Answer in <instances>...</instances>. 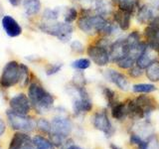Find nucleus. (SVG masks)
<instances>
[{
  "instance_id": "1",
  "label": "nucleus",
  "mask_w": 159,
  "mask_h": 149,
  "mask_svg": "<svg viewBox=\"0 0 159 149\" xmlns=\"http://www.w3.org/2000/svg\"><path fill=\"white\" fill-rule=\"evenodd\" d=\"M108 19L94 13L93 7L81 6L79 18L76 21V28L86 36L94 38L101 35Z\"/></svg>"
},
{
  "instance_id": "2",
  "label": "nucleus",
  "mask_w": 159,
  "mask_h": 149,
  "mask_svg": "<svg viewBox=\"0 0 159 149\" xmlns=\"http://www.w3.org/2000/svg\"><path fill=\"white\" fill-rule=\"evenodd\" d=\"M112 40L103 36H97L92 38L87 44L86 55L94 66L104 69L111 65L108 48Z\"/></svg>"
},
{
  "instance_id": "3",
  "label": "nucleus",
  "mask_w": 159,
  "mask_h": 149,
  "mask_svg": "<svg viewBox=\"0 0 159 149\" xmlns=\"http://www.w3.org/2000/svg\"><path fill=\"white\" fill-rule=\"evenodd\" d=\"M27 96L31 102L32 107L38 113H45L52 109L56 98L54 94L48 92L38 79H31L28 86Z\"/></svg>"
},
{
  "instance_id": "4",
  "label": "nucleus",
  "mask_w": 159,
  "mask_h": 149,
  "mask_svg": "<svg viewBox=\"0 0 159 149\" xmlns=\"http://www.w3.org/2000/svg\"><path fill=\"white\" fill-rule=\"evenodd\" d=\"M37 28L49 36L58 39L63 44H69L73 40V35L75 32V26L64 21L55 22H40L37 24Z\"/></svg>"
},
{
  "instance_id": "5",
  "label": "nucleus",
  "mask_w": 159,
  "mask_h": 149,
  "mask_svg": "<svg viewBox=\"0 0 159 149\" xmlns=\"http://www.w3.org/2000/svg\"><path fill=\"white\" fill-rule=\"evenodd\" d=\"M67 93L72 97L75 115H81L93 109V101L86 87H79L70 83L67 87Z\"/></svg>"
},
{
  "instance_id": "6",
  "label": "nucleus",
  "mask_w": 159,
  "mask_h": 149,
  "mask_svg": "<svg viewBox=\"0 0 159 149\" xmlns=\"http://www.w3.org/2000/svg\"><path fill=\"white\" fill-rule=\"evenodd\" d=\"M72 121L66 116L58 115L55 116L51 121V141L54 145L60 146L72 132Z\"/></svg>"
},
{
  "instance_id": "7",
  "label": "nucleus",
  "mask_w": 159,
  "mask_h": 149,
  "mask_svg": "<svg viewBox=\"0 0 159 149\" xmlns=\"http://www.w3.org/2000/svg\"><path fill=\"white\" fill-rule=\"evenodd\" d=\"M159 18V0L143 1L140 7L134 14V23L137 27L142 28L143 26L153 22Z\"/></svg>"
},
{
  "instance_id": "8",
  "label": "nucleus",
  "mask_w": 159,
  "mask_h": 149,
  "mask_svg": "<svg viewBox=\"0 0 159 149\" xmlns=\"http://www.w3.org/2000/svg\"><path fill=\"white\" fill-rule=\"evenodd\" d=\"M22 78L21 63L16 60H10L2 69L0 74V86L3 88H10L20 84Z\"/></svg>"
},
{
  "instance_id": "9",
  "label": "nucleus",
  "mask_w": 159,
  "mask_h": 149,
  "mask_svg": "<svg viewBox=\"0 0 159 149\" xmlns=\"http://www.w3.org/2000/svg\"><path fill=\"white\" fill-rule=\"evenodd\" d=\"M103 78L107 79L108 83L113 84L118 91L127 93L130 91L131 83L130 79L128 78L125 72L121 71L116 67H107L104 68V71L102 72Z\"/></svg>"
},
{
  "instance_id": "10",
  "label": "nucleus",
  "mask_w": 159,
  "mask_h": 149,
  "mask_svg": "<svg viewBox=\"0 0 159 149\" xmlns=\"http://www.w3.org/2000/svg\"><path fill=\"white\" fill-rule=\"evenodd\" d=\"M8 122L14 130L21 132H31L36 127V121L31 116L18 114L12 111L11 109L6 111Z\"/></svg>"
},
{
  "instance_id": "11",
  "label": "nucleus",
  "mask_w": 159,
  "mask_h": 149,
  "mask_svg": "<svg viewBox=\"0 0 159 149\" xmlns=\"http://www.w3.org/2000/svg\"><path fill=\"white\" fill-rule=\"evenodd\" d=\"M108 51L109 56H111V65L116 63L118 60L122 59L123 57L130 55V51H129V48L126 44L125 39H124L123 34L112 40L111 45H109ZM130 56H132V55H130Z\"/></svg>"
},
{
  "instance_id": "12",
  "label": "nucleus",
  "mask_w": 159,
  "mask_h": 149,
  "mask_svg": "<svg viewBox=\"0 0 159 149\" xmlns=\"http://www.w3.org/2000/svg\"><path fill=\"white\" fill-rule=\"evenodd\" d=\"M93 124L94 128L104 133L107 137L111 136L114 133V128L111 124V121L109 120L106 108L99 109V111L94 112L93 116Z\"/></svg>"
},
{
  "instance_id": "13",
  "label": "nucleus",
  "mask_w": 159,
  "mask_h": 149,
  "mask_svg": "<svg viewBox=\"0 0 159 149\" xmlns=\"http://www.w3.org/2000/svg\"><path fill=\"white\" fill-rule=\"evenodd\" d=\"M111 21L116 25L117 28L120 30L122 34H125L134 27V19L133 15L121 11L117 8L114 9L111 16Z\"/></svg>"
},
{
  "instance_id": "14",
  "label": "nucleus",
  "mask_w": 159,
  "mask_h": 149,
  "mask_svg": "<svg viewBox=\"0 0 159 149\" xmlns=\"http://www.w3.org/2000/svg\"><path fill=\"white\" fill-rule=\"evenodd\" d=\"M9 107L12 111L18 114L27 115L31 111L32 104L26 93H20L9 99Z\"/></svg>"
},
{
  "instance_id": "15",
  "label": "nucleus",
  "mask_w": 159,
  "mask_h": 149,
  "mask_svg": "<svg viewBox=\"0 0 159 149\" xmlns=\"http://www.w3.org/2000/svg\"><path fill=\"white\" fill-rule=\"evenodd\" d=\"M1 27L5 34L10 38H17L23 33V28L11 15H4L1 18Z\"/></svg>"
},
{
  "instance_id": "16",
  "label": "nucleus",
  "mask_w": 159,
  "mask_h": 149,
  "mask_svg": "<svg viewBox=\"0 0 159 149\" xmlns=\"http://www.w3.org/2000/svg\"><path fill=\"white\" fill-rule=\"evenodd\" d=\"M92 7L94 13L106 18H111L112 12L116 9L113 0H94Z\"/></svg>"
},
{
  "instance_id": "17",
  "label": "nucleus",
  "mask_w": 159,
  "mask_h": 149,
  "mask_svg": "<svg viewBox=\"0 0 159 149\" xmlns=\"http://www.w3.org/2000/svg\"><path fill=\"white\" fill-rule=\"evenodd\" d=\"M134 99L138 103V106L142 108L144 114H145V117L150 115L156 109V106H157L156 99L153 97L149 96V94H139L136 97H134Z\"/></svg>"
},
{
  "instance_id": "18",
  "label": "nucleus",
  "mask_w": 159,
  "mask_h": 149,
  "mask_svg": "<svg viewBox=\"0 0 159 149\" xmlns=\"http://www.w3.org/2000/svg\"><path fill=\"white\" fill-rule=\"evenodd\" d=\"M142 2L143 0H113L116 8L133 15V17Z\"/></svg>"
},
{
  "instance_id": "19",
  "label": "nucleus",
  "mask_w": 159,
  "mask_h": 149,
  "mask_svg": "<svg viewBox=\"0 0 159 149\" xmlns=\"http://www.w3.org/2000/svg\"><path fill=\"white\" fill-rule=\"evenodd\" d=\"M157 58H158V56H157L156 52L147 46L141 52V54L137 57L135 65L138 66L139 68L145 70L149 65H150L154 60H156Z\"/></svg>"
},
{
  "instance_id": "20",
  "label": "nucleus",
  "mask_w": 159,
  "mask_h": 149,
  "mask_svg": "<svg viewBox=\"0 0 159 149\" xmlns=\"http://www.w3.org/2000/svg\"><path fill=\"white\" fill-rule=\"evenodd\" d=\"M126 102V108H127V116L134 120H140V119L145 117L144 111H142V108L138 106V103L135 102L134 98H129Z\"/></svg>"
},
{
  "instance_id": "21",
  "label": "nucleus",
  "mask_w": 159,
  "mask_h": 149,
  "mask_svg": "<svg viewBox=\"0 0 159 149\" xmlns=\"http://www.w3.org/2000/svg\"><path fill=\"white\" fill-rule=\"evenodd\" d=\"M22 7L27 17L33 18L41 12L42 3L40 0H23Z\"/></svg>"
},
{
  "instance_id": "22",
  "label": "nucleus",
  "mask_w": 159,
  "mask_h": 149,
  "mask_svg": "<svg viewBox=\"0 0 159 149\" xmlns=\"http://www.w3.org/2000/svg\"><path fill=\"white\" fill-rule=\"evenodd\" d=\"M32 141L31 137H30L26 132L17 131L14 133V135L9 143L8 149H21L25 144Z\"/></svg>"
},
{
  "instance_id": "23",
  "label": "nucleus",
  "mask_w": 159,
  "mask_h": 149,
  "mask_svg": "<svg viewBox=\"0 0 159 149\" xmlns=\"http://www.w3.org/2000/svg\"><path fill=\"white\" fill-rule=\"evenodd\" d=\"M144 77H145L148 82L152 84H159V58L149 65V66L144 70Z\"/></svg>"
},
{
  "instance_id": "24",
  "label": "nucleus",
  "mask_w": 159,
  "mask_h": 149,
  "mask_svg": "<svg viewBox=\"0 0 159 149\" xmlns=\"http://www.w3.org/2000/svg\"><path fill=\"white\" fill-rule=\"evenodd\" d=\"M130 91L133 93H137V94H150L157 91V87L155 84H152L150 82L135 83L131 84Z\"/></svg>"
},
{
  "instance_id": "25",
  "label": "nucleus",
  "mask_w": 159,
  "mask_h": 149,
  "mask_svg": "<svg viewBox=\"0 0 159 149\" xmlns=\"http://www.w3.org/2000/svg\"><path fill=\"white\" fill-rule=\"evenodd\" d=\"M63 13V8L55 7V8H45L42 12V21L44 22H55L59 21L60 16Z\"/></svg>"
},
{
  "instance_id": "26",
  "label": "nucleus",
  "mask_w": 159,
  "mask_h": 149,
  "mask_svg": "<svg viewBox=\"0 0 159 149\" xmlns=\"http://www.w3.org/2000/svg\"><path fill=\"white\" fill-rule=\"evenodd\" d=\"M111 114L112 118L116 120H122L123 118L127 116V108H126V102H116L113 106L111 107Z\"/></svg>"
},
{
  "instance_id": "27",
  "label": "nucleus",
  "mask_w": 159,
  "mask_h": 149,
  "mask_svg": "<svg viewBox=\"0 0 159 149\" xmlns=\"http://www.w3.org/2000/svg\"><path fill=\"white\" fill-rule=\"evenodd\" d=\"M63 21L69 23V24H74L79 18L80 15V9L76 6H68L63 8Z\"/></svg>"
},
{
  "instance_id": "28",
  "label": "nucleus",
  "mask_w": 159,
  "mask_h": 149,
  "mask_svg": "<svg viewBox=\"0 0 159 149\" xmlns=\"http://www.w3.org/2000/svg\"><path fill=\"white\" fill-rule=\"evenodd\" d=\"M102 93L104 99H106L107 104V106L109 108H111V106H113L116 102H119L116 92L114 91V89H112L111 88L102 87Z\"/></svg>"
},
{
  "instance_id": "29",
  "label": "nucleus",
  "mask_w": 159,
  "mask_h": 149,
  "mask_svg": "<svg viewBox=\"0 0 159 149\" xmlns=\"http://www.w3.org/2000/svg\"><path fill=\"white\" fill-rule=\"evenodd\" d=\"M92 66V62L88 57H81L78 58L71 63V67L75 71H86Z\"/></svg>"
},
{
  "instance_id": "30",
  "label": "nucleus",
  "mask_w": 159,
  "mask_h": 149,
  "mask_svg": "<svg viewBox=\"0 0 159 149\" xmlns=\"http://www.w3.org/2000/svg\"><path fill=\"white\" fill-rule=\"evenodd\" d=\"M70 44V50L71 52L76 55V56H83L84 54H86V47L87 45H84L81 40L73 39Z\"/></svg>"
},
{
  "instance_id": "31",
  "label": "nucleus",
  "mask_w": 159,
  "mask_h": 149,
  "mask_svg": "<svg viewBox=\"0 0 159 149\" xmlns=\"http://www.w3.org/2000/svg\"><path fill=\"white\" fill-rule=\"evenodd\" d=\"M32 141L37 149H54L52 141L42 135H36L32 139Z\"/></svg>"
},
{
  "instance_id": "32",
  "label": "nucleus",
  "mask_w": 159,
  "mask_h": 149,
  "mask_svg": "<svg viewBox=\"0 0 159 149\" xmlns=\"http://www.w3.org/2000/svg\"><path fill=\"white\" fill-rule=\"evenodd\" d=\"M129 142L134 144L137 149H147L148 148V140H144L142 137H140L136 133H131L129 137Z\"/></svg>"
},
{
  "instance_id": "33",
  "label": "nucleus",
  "mask_w": 159,
  "mask_h": 149,
  "mask_svg": "<svg viewBox=\"0 0 159 149\" xmlns=\"http://www.w3.org/2000/svg\"><path fill=\"white\" fill-rule=\"evenodd\" d=\"M126 74L128 76V78L131 79H134V81H137V79H140L141 78L144 77V70L139 68L136 65H134L133 67H131L129 70L125 72Z\"/></svg>"
},
{
  "instance_id": "34",
  "label": "nucleus",
  "mask_w": 159,
  "mask_h": 149,
  "mask_svg": "<svg viewBox=\"0 0 159 149\" xmlns=\"http://www.w3.org/2000/svg\"><path fill=\"white\" fill-rule=\"evenodd\" d=\"M64 67L63 63H54V64H48L45 69V73L48 77L55 76V74H59L62 71V69Z\"/></svg>"
},
{
  "instance_id": "35",
  "label": "nucleus",
  "mask_w": 159,
  "mask_h": 149,
  "mask_svg": "<svg viewBox=\"0 0 159 149\" xmlns=\"http://www.w3.org/2000/svg\"><path fill=\"white\" fill-rule=\"evenodd\" d=\"M73 84H76L79 87H86L87 84V78L84 76V74L83 71H76L74 74V76L72 78Z\"/></svg>"
},
{
  "instance_id": "36",
  "label": "nucleus",
  "mask_w": 159,
  "mask_h": 149,
  "mask_svg": "<svg viewBox=\"0 0 159 149\" xmlns=\"http://www.w3.org/2000/svg\"><path fill=\"white\" fill-rule=\"evenodd\" d=\"M36 127H38L39 130L45 134H50V132H51V122L45 118L38 119L36 121Z\"/></svg>"
},
{
  "instance_id": "37",
  "label": "nucleus",
  "mask_w": 159,
  "mask_h": 149,
  "mask_svg": "<svg viewBox=\"0 0 159 149\" xmlns=\"http://www.w3.org/2000/svg\"><path fill=\"white\" fill-rule=\"evenodd\" d=\"M147 149H159V142L156 136L153 135L148 138V148Z\"/></svg>"
},
{
  "instance_id": "38",
  "label": "nucleus",
  "mask_w": 159,
  "mask_h": 149,
  "mask_svg": "<svg viewBox=\"0 0 159 149\" xmlns=\"http://www.w3.org/2000/svg\"><path fill=\"white\" fill-rule=\"evenodd\" d=\"M73 2H76L81 4L82 6H86V7H92V5L93 3L94 0H72Z\"/></svg>"
},
{
  "instance_id": "39",
  "label": "nucleus",
  "mask_w": 159,
  "mask_h": 149,
  "mask_svg": "<svg viewBox=\"0 0 159 149\" xmlns=\"http://www.w3.org/2000/svg\"><path fill=\"white\" fill-rule=\"evenodd\" d=\"M7 1L13 7H19L23 3V0H7Z\"/></svg>"
},
{
  "instance_id": "40",
  "label": "nucleus",
  "mask_w": 159,
  "mask_h": 149,
  "mask_svg": "<svg viewBox=\"0 0 159 149\" xmlns=\"http://www.w3.org/2000/svg\"><path fill=\"white\" fill-rule=\"evenodd\" d=\"M5 130H6V124H5L3 119L0 117V136L3 135Z\"/></svg>"
},
{
  "instance_id": "41",
  "label": "nucleus",
  "mask_w": 159,
  "mask_h": 149,
  "mask_svg": "<svg viewBox=\"0 0 159 149\" xmlns=\"http://www.w3.org/2000/svg\"><path fill=\"white\" fill-rule=\"evenodd\" d=\"M21 149H37V148H36V146L34 145L33 141H30V142H28V143L25 144V145H24Z\"/></svg>"
},
{
  "instance_id": "42",
  "label": "nucleus",
  "mask_w": 159,
  "mask_h": 149,
  "mask_svg": "<svg viewBox=\"0 0 159 149\" xmlns=\"http://www.w3.org/2000/svg\"><path fill=\"white\" fill-rule=\"evenodd\" d=\"M67 149H82L80 146L78 145H75V144H72V145H70Z\"/></svg>"
},
{
  "instance_id": "43",
  "label": "nucleus",
  "mask_w": 159,
  "mask_h": 149,
  "mask_svg": "<svg viewBox=\"0 0 159 149\" xmlns=\"http://www.w3.org/2000/svg\"><path fill=\"white\" fill-rule=\"evenodd\" d=\"M3 11H4V10H3V6L1 5V3H0V18H2L4 16V15H3Z\"/></svg>"
},
{
  "instance_id": "44",
  "label": "nucleus",
  "mask_w": 159,
  "mask_h": 149,
  "mask_svg": "<svg viewBox=\"0 0 159 149\" xmlns=\"http://www.w3.org/2000/svg\"><path fill=\"white\" fill-rule=\"evenodd\" d=\"M111 149H121V148H119L118 146L114 145V144H111Z\"/></svg>"
},
{
  "instance_id": "45",
  "label": "nucleus",
  "mask_w": 159,
  "mask_h": 149,
  "mask_svg": "<svg viewBox=\"0 0 159 149\" xmlns=\"http://www.w3.org/2000/svg\"><path fill=\"white\" fill-rule=\"evenodd\" d=\"M155 52H156V54H157V56H158V58H159V47H158V48L156 49V51H155Z\"/></svg>"
},
{
  "instance_id": "46",
  "label": "nucleus",
  "mask_w": 159,
  "mask_h": 149,
  "mask_svg": "<svg viewBox=\"0 0 159 149\" xmlns=\"http://www.w3.org/2000/svg\"><path fill=\"white\" fill-rule=\"evenodd\" d=\"M146 1H151V0H146Z\"/></svg>"
}]
</instances>
